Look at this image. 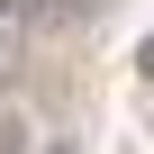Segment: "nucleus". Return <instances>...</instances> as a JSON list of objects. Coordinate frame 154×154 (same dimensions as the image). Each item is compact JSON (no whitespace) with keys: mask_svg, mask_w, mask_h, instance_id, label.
<instances>
[{"mask_svg":"<svg viewBox=\"0 0 154 154\" xmlns=\"http://www.w3.org/2000/svg\"><path fill=\"white\" fill-rule=\"evenodd\" d=\"M145 72H154V45H145Z\"/></svg>","mask_w":154,"mask_h":154,"instance_id":"obj_3","label":"nucleus"},{"mask_svg":"<svg viewBox=\"0 0 154 154\" xmlns=\"http://www.w3.org/2000/svg\"><path fill=\"white\" fill-rule=\"evenodd\" d=\"M45 154H82V145H72V136H54V145H45Z\"/></svg>","mask_w":154,"mask_h":154,"instance_id":"obj_2","label":"nucleus"},{"mask_svg":"<svg viewBox=\"0 0 154 154\" xmlns=\"http://www.w3.org/2000/svg\"><path fill=\"white\" fill-rule=\"evenodd\" d=\"M0 154H36V118L18 100H0Z\"/></svg>","mask_w":154,"mask_h":154,"instance_id":"obj_1","label":"nucleus"}]
</instances>
